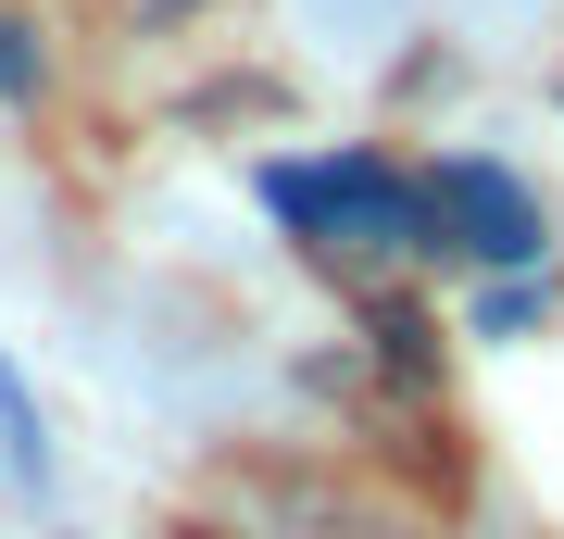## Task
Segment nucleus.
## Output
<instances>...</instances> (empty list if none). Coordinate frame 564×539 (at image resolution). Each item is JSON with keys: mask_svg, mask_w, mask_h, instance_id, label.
I'll list each match as a JSON object with an SVG mask.
<instances>
[{"mask_svg": "<svg viewBox=\"0 0 564 539\" xmlns=\"http://www.w3.org/2000/svg\"><path fill=\"white\" fill-rule=\"evenodd\" d=\"M188 539H214V527H188Z\"/></svg>", "mask_w": 564, "mask_h": 539, "instance_id": "obj_5", "label": "nucleus"}, {"mask_svg": "<svg viewBox=\"0 0 564 539\" xmlns=\"http://www.w3.org/2000/svg\"><path fill=\"white\" fill-rule=\"evenodd\" d=\"M126 13H139V25H176V13H202V0H126Z\"/></svg>", "mask_w": 564, "mask_h": 539, "instance_id": "obj_4", "label": "nucleus"}, {"mask_svg": "<svg viewBox=\"0 0 564 539\" xmlns=\"http://www.w3.org/2000/svg\"><path fill=\"white\" fill-rule=\"evenodd\" d=\"M414 201H426V251L540 263V201H527L502 163H440V176H414Z\"/></svg>", "mask_w": 564, "mask_h": 539, "instance_id": "obj_2", "label": "nucleus"}, {"mask_svg": "<svg viewBox=\"0 0 564 539\" xmlns=\"http://www.w3.org/2000/svg\"><path fill=\"white\" fill-rule=\"evenodd\" d=\"M51 88V51H39V25L25 13H0V100H39Z\"/></svg>", "mask_w": 564, "mask_h": 539, "instance_id": "obj_3", "label": "nucleus"}, {"mask_svg": "<svg viewBox=\"0 0 564 539\" xmlns=\"http://www.w3.org/2000/svg\"><path fill=\"white\" fill-rule=\"evenodd\" d=\"M263 201H276L326 263H402V251H426L414 176H389V163H364V151H339V163H276Z\"/></svg>", "mask_w": 564, "mask_h": 539, "instance_id": "obj_1", "label": "nucleus"}]
</instances>
